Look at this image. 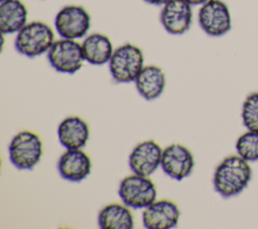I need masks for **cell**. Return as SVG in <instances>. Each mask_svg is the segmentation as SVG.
<instances>
[{"label":"cell","mask_w":258,"mask_h":229,"mask_svg":"<svg viewBox=\"0 0 258 229\" xmlns=\"http://www.w3.org/2000/svg\"><path fill=\"white\" fill-rule=\"evenodd\" d=\"M47 60L55 71L75 74L83 67L85 61L82 44L70 38L54 40L47 51Z\"/></svg>","instance_id":"6"},{"label":"cell","mask_w":258,"mask_h":229,"mask_svg":"<svg viewBox=\"0 0 258 229\" xmlns=\"http://www.w3.org/2000/svg\"><path fill=\"white\" fill-rule=\"evenodd\" d=\"M242 121L248 130L258 131V92L250 93L242 104Z\"/></svg>","instance_id":"20"},{"label":"cell","mask_w":258,"mask_h":229,"mask_svg":"<svg viewBox=\"0 0 258 229\" xmlns=\"http://www.w3.org/2000/svg\"><path fill=\"white\" fill-rule=\"evenodd\" d=\"M53 42L54 33L50 26L42 21H32L17 32L14 44L20 54L35 58L48 51Z\"/></svg>","instance_id":"2"},{"label":"cell","mask_w":258,"mask_h":229,"mask_svg":"<svg viewBox=\"0 0 258 229\" xmlns=\"http://www.w3.org/2000/svg\"><path fill=\"white\" fill-rule=\"evenodd\" d=\"M252 178L249 161L239 154L225 157L216 167L213 185L215 191L223 198H231L242 193Z\"/></svg>","instance_id":"1"},{"label":"cell","mask_w":258,"mask_h":229,"mask_svg":"<svg viewBox=\"0 0 258 229\" xmlns=\"http://www.w3.org/2000/svg\"><path fill=\"white\" fill-rule=\"evenodd\" d=\"M1 1H4V0H0V2H1Z\"/></svg>","instance_id":"23"},{"label":"cell","mask_w":258,"mask_h":229,"mask_svg":"<svg viewBox=\"0 0 258 229\" xmlns=\"http://www.w3.org/2000/svg\"><path fill=\"white\" fill-rule=\"evenodd\" d=\"M9 159L18 169H32L42 155V141L31 131L17 133L8 146Z\"/></svg>","instance_id":"4"},{"label":"cell","mask_w":258,"mask_h":229,"mask_svg":"<svg viewBox=\"0 0 258 229\" xmlns=\"http://www.w3.org/2000/svg\"><path fill=\"white\" fill-rule=\"evenodd\" d=\"M145 1L146 3L148 4H151V5H156V6H161V5H164L168 0H143Z\"/></svg>","instance_id":"21"},{"label":"cell","mask_w":258,"mask_h":229,"mask_svg":"<svg viewBox=\"0 0 258 229\" xmlns=\"http://www.w3.org/2000/svg\"><path fill=\"white\" fill-rule=\"evenodd\" d=\"M201 28L210 36L219 37L232 28V17L228 5L222 0H207L198 14Z\"/></svg>","instance_id":"7"},{"label":"cell","mask_w":258,"mask_h":229,"mask_svg":"<svg viewBox=\"0 0 258 229\" xmlns=\"http://www.w3.org/2000/svg\"><path fill=\"white\" fill-rule=\"evenodd\" d=\"M138 93L146 100L158 98L165 87V75L161 68L148 65L144 66L135 80Z\"/></svg>","instance_id":"15"},{"label":"cell","mask_w":258,"mask_h":229,"mask_svg":"<svg viewBox=\"0 0 258 229\" xmlns=\"http://www.w3.org/2000/svg\"><path fill=\"white\" fill-rule=\"evenodd\" d=\"M162 149L154 140H146L137 144L129 155L130 169L140 176L149 177L160 165Z\"/></svg>","instance_id":"11"},{"label":"cell","mask_w":258,"mask_h":229,"mask_svg":"<svg viewBox=\"0 0 258 229\" xmlns=\"http://www.w3.org/2000/svg\"><path fill=\"white\" fill-rule=\"evenodd\" d=\"M54 26L62 38H82L91 27V16L82 6L67 5L55 15Z\"/></svg>","instance_id":"8"},{"label":"cell","mask_w":258,"mask_h":229,"mask_svg":"<svg viewBox=\"0 0 258 229\" xmlns=\"http://www.w3.org/2000/svg\"><path fill=\"white\" fill-rule=\"evenodd\" d=\"M143 67V52L132 43H125L115 48L109 61L111 76L117 83L135 82Z\"/></svg>","instance_id":"3"},{"label":"cell","mask_w":258,"mask_h":229,"mask_svg":"<svg viewBox=\"0 0 258 229\" xmlns=\"http://www.w3.org/2000/svg\"><path fill=\"white\" fill-rule=\"evenodd\" d=\"M237 154L247 161H258V131L248 130L236 141Z\"/></svg>","instance_id":"19"},{"label":"cell","mask_w":258,"mask_h":229,"mask_svg":"<svg viewBox=\"0 0 258 229\" xmlns=\"http://www.w3.org/2000/svg\"><path fill=\"white\" fill-rule=\"evenodd\" d=\"M82 48L85 61L96 66L109 63L114 52L110 38L102 33H92L88 35L82 43Z\"/></svg>","instance_id":"17"},{"label":"cell","mask_w":258,"mask_h":229,"mask_svg":"<svg viewBox=\"0 0 258 229\" xmlns=\"http://www.w3.org/2000/svg\"><path fill=\"white\" fill-rule=\"evenodd\" d=\"M160 166L166 176L181 181L188 177L194 169V155L185 146L172 143L163 149Z\"/></svg>","instance_id":"9"},{"label":"cell","mask_w":258,"mask_h":229,"mask_svg":"<svg viewBox=\"0 0 258 229\" xmlns=\"http://www.w3.org/2000/svg\"><path fill=\"white\" fill-rule=\"evenodd\" d=\"M179 215L180 212L177 205L164 199L154 201L144 208L142 221L147 229H170L177 225Z\"/></svg>","instance_id":"12"},{"label":"cell","mask_w":258,"mask_h":229,"mask_svg":"<svg viewBox=\"0 0 258 229\" xmlns=\"http://www.w3.org/2000/svg\"><path fill=\"white\" fill-rule=\"evenodd\" d=\"M98 224L102 229H131L134 220L128 206L114 203L99 212Z\"/></svg>","instance_id":"18"},{"label":"cell","mask_w":258,"mask_h":229,"mask_svg":"<svg viewBox=\"0 0 258 229\" xmlns=\"http://www.w3.org/2000/svg\"><path fill=\"white\" fill-rule=\"evenodd\" d=\"M162 6L160 22L168 33L177 35L189 29L192 20L191 4L186 0H168Z\"/></svg>","instance_id":"10"},{"label":"cell","mask_w":258,"mask_h":229,"mask_svg":"<svg viewBox=\"0 0 258 229\" xmlns=\"http://www.w3.org/2000/svg\"><path fill=\"white\" fill-rule=\"evenodd\" d=\"M91 158L81 148L67 149L57 162V170L60 177L74 183L86 179L91 174Z\"/></svg>","instance_id":"13"},{"label":"cell","mask_w":258,"mask_h":229,"mask_svg":"<svg viewBox=\"0 0 258 229\" xmlns=\"http://www.w3.org/2000/svg\"><path fill=\"white\" fill-rule=\"evenodd\" d=\"M189 4L191 5H202L203 3H205L207 0H186Z\"/></svg>","instance_id":"22"},{"label":"cell","mask_w":258,"mask_h":229,"mask_svg":"<svg viewBox=\"0 0 258 229\" xmlns=\"http://www.w3.org/2000/svg\"><path fill=\"white\" fill-rule=\"evenodd\" d=\"M119 197L124 205L133 209H144L156 199V188L148 177L130 175L125 177L119 185Z\"/></svg>","instance_id":"5"},{"label":"cell","mask_w":258,"mask_h":229,"mask_svg":"<svg viewBox=\"0 0 258 229\" xmlns=\"http://www.w3.org/2000/svg\"><path fill=\"white\" fill-rule=\"evenodd\" d=\"M27 8L20 0L0 2V30L2 34L18 32L27 21Z\"/></svg>","instance_id":"16"},{"label":"cell","mask_w":258,"mask_h":229,"mask_svg":"<svg viewBox=\"0 0 258 229\" xmlns=\"http://www.w3.org/2000/svg\"><path fill=\"white\" fill-rule=\"evenodd\" d=\"M89 136V125L78 116L64 118L57 127L58 140L67 149L82 148L86 145Z\"/></svg>","instance_id":"14"}]
</instances>
